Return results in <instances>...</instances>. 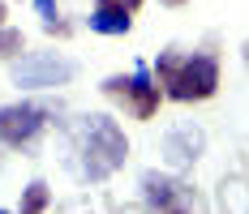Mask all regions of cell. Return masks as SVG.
Instances as JSON below:
<instances>
[{"mask_svg": "<svg viewBox=\"0 0 249 214\" xmlns=\"http://www.w3.org/2000/svg\"><path fill=\"white\" fill-rule=\"evenodd\" d=\"M155 77H159V90L176 103H202V99L215 95L219 86V60L215 56H172L163 51L155 60Z\"/></svg>", "mask_w": 249, "mask_h": 214, "instance_id": "cell-1", "label": "cell"}, {"mask_svg": "<svg viewBox=\"0 0 249 214\" xmlns=\"http://www.w3.org/2000/svg\"><path fill=\"white\" fill-rule=\"evenodd\" d=\"M77 154H82V176L86 180H107L112 171L124 167L129 142H124L121 124L112 116H86L77 133Z\"/></svg>", "mask_w": 249, "mask_h": 214, "instance_id": "cell-2", "label": "cell"}, {"mask_svg": "<svg viewBox=\"0 0 249 214\" xmlns=\"http://www.w3.org/2000/svg\"><path fill=\"white\" fill-rule=\"evenodd\" d=\"M103 95L116 99L129 116L150 120L155 112H159V99H163V90H159V86L146 77V69H138V73H129V77H107V82H103Z\"/></svg>", "mask_w": 249, "mask_h": 214, "instance_id": "cell-3", "label": "cell"}, {"mask_svg": "<svg viewBox=\"0 0 249 214\" xmlns=\"http://www.w3.org/2000/svg\"><path fill=\"white\" fill-rule=\"evenodd\" d=\"M73 73H77L73 60H60V56L39 51V56H22L13 65V82L26 86V90H48V86H65Z\"/></svg>", "mask_w": 249, "mask_h": 214, "instance_id": "cell-4", "label": "cell"}, {"mask_svg": "<svg viewBox=\"0 0 249 214\" xmlns=\"http://www.w3.org/2000/svg\"><path fill=\"white\" fill-rule=\"evenodd\" d=\"M43 124H48L43 107H35V103H9V107H0V142L26 146V142L39 137Z\"/></svg>", "mask_w": 249, "mask_h": 214, "instance_id": "cell-5", "label": "cell"}, {"mask_svg": "<svg viewBox=\"0 0 249 214\" xmlns=\"http://www.w3.org/2000/svg\"><path fill=\"white\" fill-rule=\"evenodd\" d=\"M142 197H146V206H159V210H189V206H198L194 189H185L180 180L159 176V171L142 176Z\"/></svg>", "mask_w": 249, "mask_h": 214, "instance_id": "cell-6", "label": "cell"}, {"mask_svg": "<svg viewBox=\"0 0 249 214\" xmlns=\"http://www.w3.org/2000/svg\"><path fill=\"white\" fill-rule=\"evenodd\" d=\"M138 4L142 0H99L95 13H90V30H99V34H124L133 26Z\"/></svg>", "mask_w": 249, "mask_h": 214, "instance_id": "cell-7", "label": "cell"}, {"mask_svg": "<svg viewBox=\"0 0 249 214\" xmlns=\"http://www.w3.org/2000/svg\"><path fill=\"white\" fill-rule=\"evenodd\" d=\"M198 150H202V133L198 129H176V133H168V142H163V154H168V163H176V167L194 163Z\"/></svg>", "mask_w": 249, "mask_h": 214, "instance_id": "cell-8", "label": "cell"}, {"mask_svg": "<svg viewBox=\"0 0 249 214\" xmlns=\"http://www.w3.org/2000/svg\"><path fill=\"white\" fill-rule=\"evenodd\" d=\"M48 201H52L48 184H43V180H35V184L26 189V197H22V210H26V214H39V210H48Z\"/></svg>", "mask_w": 249, "mask_h": 214, "instance_id": "cell-9", "label": "cell"}, {"mask_svg": "<svg viewBox=\"0 0 249 214\" xmlns=\"http://www.w3.org/2000/svg\"><path fill=\"white\" fill-rule=\"evenodd\" d=\"M22 51V30H0V56H18Z\"/></svg>", "mask_w": 249, "mask_h": 214, "instance_id": "cell-10", "label": "cell"}, {"mask_svg": "<svg viewBox=\"0 0 249 214\" xmlns=\"http://www.w3.org/2000/svg\"><path fill=\"white\" fill-rule=\"evenodd\" d=\"M35 9H39L43 17H56V0H35Z\"/></svg>", "mask_w": 249, "mask_h": 214, "instance_id": "cell-11", "label": "cell"}, {"mask_svg": "<svg viewBox=\"0 0 249 214\" xmlns=\"http://www.w3.org/2000/svg\"><path fill=\"white\" fill-rule=\"evenodd\" d=\"M159 4H172V9H176V4H185V0H159Z\"/></svg>", "mask_w": 249, "mask_h": 214, "instance_id": "cell-12", "label": "cell"}, {"mask_svg": "<svg viewBox=\"0 0 249 214\" xmlns=\"http://www.w3.org/2000/svg\"><path fill=\"white\" fill-rule=\"evenodd\" d=\"M0 22H4V4H0Z\"/></svg>", "mask_w": 249, "mask_h": 214, "instance_id": "cell-13", "label": "cell"}, {"mask_svg": "<svg viewBox=\"0 0 249 214\" xmlns=\"http://www.w3.org/2000/svg\"><path fill=\"white\" fill-rule=\"evenodd\" d=\"M245 60H249V43H245Z\"/></svg>", "mask_w": 249, "mask_h": 214, "instance_id": "cell-14", "label": "cell"}]
</instances>
